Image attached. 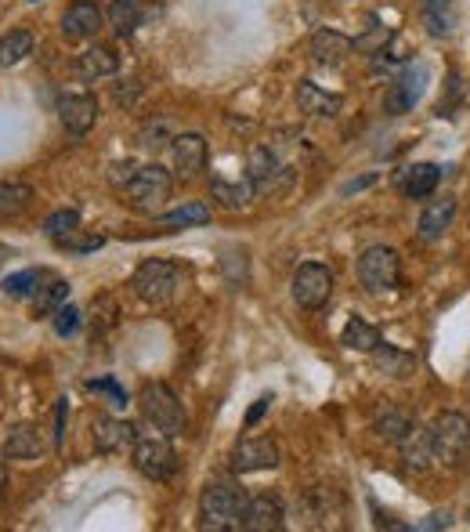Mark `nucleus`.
Returning a JSON list of instances; mask_svg holds the SVG:
<instances>
[{
	"label": "nucleus",
	"instance_id": "f257e3e1",
	"mask_svg": "<svg viewBox=\"0 0 470 532\" xmlns=\"http://www.w3.org/2000/svg\"><path fill=\"white\" fill-rule=\"evenodd\" d=\"M250 496L235 482H210L199 496V529L232 532L243 529V514Z\"/></svg>",
	"mask_w": 470,
	"mask_h": 532
},
{
	"label": "nucleus",
	"instance_id": "f03ea898",
	"mask_svg": "<svg viewBox=\"0 0 470 532\" xmlns=\"http://www.w3.org/2000/svg\"><path fill=\"white\" fill-rule=\"evenodd\" d=\"M138 406H141V417L149 420L156 431H163V435L178 438L188 431L185 406H181V399L174 395V388L163 384V380H149V384H141Z\"/></svg>",
	"mask_w": 470,
	"mask_h": 532
},
{
	"label": "nucleus",
	"instance_id": "7ed1b4c3",
	"mask_svg": "<svg viewBox=\"0 0 470 532\" xmlns=\"http://www.w3.org/2000/svg\"><path fill=\"white\" fill-rule=\"evenodd\" d=\"M170 192H174V174L163 171L160 163H138L120 196L141 214H160L163 203L170 200Z\"/></svg>",
	"mask_w": 470,
	"mask_h": 532
},
{
	"label": "nucleus",
	"instance_id": "20e7f679",
	"mask_svg": "<svg viewBox=\"0 0 470 532\" xmlns=\"http://www.w3.org/2000/svg\"><path fill=\"white\" fill-rule=\"evenodd\" d=\"M131 460H134V471L141 478H149V482H170L174 471H178V453L170 446V435H141L134 438V449H131Z\"/></svg>",
	"mask_w": 470,
	"mask_h": 532
},
{
	"label": "nucleus",
	"instance_id": "39448f33",
	"mask_svg": "<svg viewBox=\"0 0 470 532\" xmlns=\"http://www.w3.org/2000/svg\"><path fill=\"white\" fill-rule=\"evenodd\" d=\"M178 283H181V268L174 261H167V257L141 261L131 276V290L145 304H167L174 297V290H178Z\"/></svg>",
	"mask_w": 470,
	"mask_h": 532
},
{
	"label": "nucleus",
	"instance_id": "423d86ee",
	"mask_svg": "<svg viewBox=\"0 0 470 532\" xmlns=\"http://www.w3.org/2000/svg\"><path fill=\"white\" fill-rule=\"evenodd\" d=\"M358 283L366 286L369 294H387V290H398L402 283V257L395 247H366L358 257Z\"/></svg>",
	"mask_w": 470,
	"mask_h": 532
},
{
	"label": "nucleus",
	"instance_id": "0eeeda50",
	"mask_svg": "<svg viewBox=\"0 0 470 532\" xmlns=\"http://www.w3.org/2000/svg\"><path fill=\"white\" fill-rule=\"evenodd\" d=\"M246 178L254 185L257 196H279L297 181V171L286 167V163L275 156V149L268 145H254L250 156H246Z\"/></svg>",
	"mask_w": 470,
	"mask_h": 532
},
{
	"label": "nucleus",
	"instance_id": "6e6552de",
	"mask_svg": "<svg viewBox=\"0 0 470 532\" xmlns=\"http://www.w3.org/2000/svg\"><path fill=\"white\" fill-rule=\"evenodd\" d=\"M431 442H434V460L438 464H460L470 449V420L463 413H442L431 424Z\"/></svg>",
	"mask_w": 470,
	"mask_h": 532
},
{
	"label": "nucleus",
	"instance_id": "1a4fd4ad",
	"mask_svg": "<svg viewBox=\"0 0 470 532\" xmlns=\"http://www.w3.org/2000/svg\"><path fill=\"white\" fill-rule=\"evenodd\" d=\"M290 294L304 312H319V308H326L329 297H333V272L326 265H319V261H304L293 272Z\"/></svg>",
	"mask_w": 470,
	"mask_h": 532
},
{
	"label": "nucleus",
	"instance_id": "9d476101",
	"mask_svg": "<svg viewBox=\"0 0 470 532\" xmlns=\"http://www.w3.org/2000/svg\"><path fill=\"white\" fill-rule=\"evenodd\" d=\"M427 80H431L427 66H405L402 73H398L395 80H391V87H387L384 109H387L391 116L413 113L416 102H420L423 91H427Z\"/></svg>",
	"mask_w": 470,
	"mask_h": 532
},
{
	"label": "nucleus",
	"instance_id": "9b49d317",
	"mask_svg": "<svg viewBox=\"0 0 470 532\" xmlns=\"http://www.w3.org/2000/svg\"><path fill=\"white\" fill-rule=\"evenodd\" d=\"M170 160H174V178L178 181H196L207 167V138L196 131H181L170 142Z\"/></svg>",
	"mask_w": 470,
	"mask_h": 532
},
{
	"label": "nucleus",
	"instance_id": "f8f14e48",
	"mask_svg": "<svg viewBox=\"0 0 470 532\" xmlns=\"http://www.w3.org/2000/svg\"><path fill=\"white\" fill-rule=\"evenodd\" d=\"M282 453H279V442L268 435L261 438H243L239 446L232 449V471L235 475H257V471H272L279 467Z\"/></svg>",
	"mask_w": 470,
	"mask_h": 532
},
{
	"label": "nucleus",
	"instance_id": "ddd939ff",
	"mask_svg": "<svg viewBox=\"0 0 470 532\" xmlns=\"http://www.w3.org/2000/svg\"><path fill=\"white\" fill-rule=\"evenodd\" d=\"M134 438H138V428L127 424V420H116V417L91 420V442L102 456L127 453V449H134Z\"/></svg>",
	"mask_w": 470,
	"mask_h": 532
},
{
	"label": "nucleus",
	"instance_id": "4468645a",
	"mask_svg": "<svg viewBox=\"0 0 470 532\" xmlns=\"http://www.w3.org/2000/svg\"><path fill=\"white\" fill-rule=\"evenodd\" d=\"M286 525V507L279 493H257L246 500L243 529L250 532H279Z\"/></svg>",
	"mask_w": 470,
	"mask_h": 532
},
{
	"label": "nucleus",
	"instance_id": "2eb2a0df",
	"mask_svg": "<svg viewBox=\"0 0 470 532\" xmlns=\"http://www.w3.org/2000/svg\"><path fill=\"white\" fill-rule=\"evenodd\" d=\"M308 55L315 66H344L351 55H355V40L337 33V29H319V33H311L308 40Z\"/></svg>",
	"mask_w": 470,
	"mask_h": 532
},
{
	"label": "nucleus",
	"instance_id": "dca6fc26",
	"mask_svg": "<svg viewBox=\"0 0 470 532\" xmlns=\"http://www.w3.org/2000/svg\"><path fill=\"white\" fill-rule=\"evenodd\" d=\"M58 120L73 138H84L98 124V102L91 95H62L58 98Z\"/></svg>",
	"mask_w": 470,
	"mask_h": 532
},
{
	"label": "nucleus",
	"instance_id": "f3484780",
	"mask_svg": "<svg viewBox=\"0 0 470 532\" xmlns=\"http://www.w3.org/2000/svg\"><path fill=\"white\" fill-rule=\"evenodd\" d=\"M102 22H105V15L94 0H73V4L66 8V15H62V37L87 40L102 29Z\"/></svg>",
	"mask_w": 470,
	"mask_h": 532
},
{
	"label": "nucleus",
	"instance_id": "a211bd4d",
	"mask_svg": "<svg viewBox=\"0 0 470 532\" xmlns=\"http://www.w3.org/2000/svg\"><path fill=\"white\" fill-rule=\"evenodd\" d=\"M340 105L344 98L333 95V91H322L319 84H311V80H301L297 84V109L304 116H315V120H333L340 113Z\"/></svg>",
	"mask_w": 470,
	"mask_h": 532
},
{
	"label": "nucleus",
	"instance_id": "6ab92c4d",
	"mask_svg": "<svg viewBox=\"0 0 470 532\" xmlns=\"http://www.w3.org/2000/svg\"><path fill=\"white\" fill-rule=\"evenodd\" d=\"M438 181H442V167H434V163H413V167H405L398 174V192H402L405 200H427V196H434Z\"/></svg>",
	"mask_w": 470,
	"mask_h": 532
},
{
	"label": "nucleus",
	"instance_id": "aec40b11",
	"mask_svg": "<svg viewBox=\"0 0 470 532\" xmlns=\"http://www.w3.org/2000/svg\"><path fill=\"white\" fill-rule=\"evenodd\" d=\"M398 453H402L405 467L413 471V475H420V471H427V467L434 464V442H431V428H420V424H413L409 428V435L398 442Z\"/></svg>",
	"mask_w": 470,
	"mask_h": 532
},
{
	"label": "nucleus",
	"instance_id": "412c9836",
	"mask_svg": "<svg viewBox=\"0 0 470 532\" xmlns=\"http://www.w3.org/2000/svg\"><path fill=\"white\" fill-rule=\"evenodd\" d=\"M452 221H456V200H449V196H442V200H431L427 207H423L420 221H416V228H420V239H423V243L442 239L445 232L452 228Z\"/></svg>",
	"mask_w": 470,
	"mask_h": 532
},
{
	"label": "nucleus",
	"instance_id": "4be33fe9",
	"mask_svg": "<svg viewBox=\"0 0 470 532\" xmlns=\"http://www.w3.org/2000/svg\"><path fill=\"white\" fill-rule=\"evenodd\" d=\"M369 359H373V370L380 373V377H391V380H405L413 377L416 370V355L402 352V348H395V344H376L373 352H369Z\"/></svg>",
	"mask_w": 470,
	"mask_h": 532
},
{
	"label": "nucleus",
	"instance_id": "5701e85b",
	"mask_svg": "<svg viewBox=\"0 0 470 532\" xmlns=\"http://www.w3.org/2000/svg\"><path fill=\"white\" fill-rule=\"evenodd\" d=\"M44 435L37 424H15L4 438V460H40Z\"/></svg>",
	"mask_w": 470,
	"mask_h": 532
},
{
	"label": "nucleus",
	"instance_id": "b1692460",
	"mask_svg": "<svg viewBox=\"0 0 470 532\" xmlns=\"http://www.w3.org/2000/svg\"><path fill=\"white\" fill-rule=\"evenodd\" d=\"M254 196H257V192H254V185H250V178H246V181L210 178V200H214L217 207H225V210H246Z\"/></svg>",
	"mask_w": 470,
	"mask_h": 532
},
{
	"label": "nucleus",
	"instance_id": "393cba45",
	"mask_svg": "<svg viewBox=\"0 0 470 532\" xmlns=\"http://www.w3.org/2000/svg\"><path fill=\"white\" fill-rule=\"evenodd\" d=\"M116 69H120V58L109 48H98V44L76 55V73L84 76V80H105V76H113Z\"/></svg>",
	"mask_w": 470,
	"mask_h": 532
},
{
	"label": "nucleus",
	"instance_id": "a878e982",
	"mask_svg": "<svg viewBox=\"0 0 470 532\" xmlns=\"http://www.w3.org/2000/svg\"><path fill=\"white\" fill-rule=\"evenodd\" d=\"M47 283H51V272H47V268H22V272L4 276L0 290L8 297H37Z\"/></svg>",
	"mask_w": 470,
	"mask_h": 532
},
{
	"label": "nucleus",
	"instance_id": "bb28decb",
	"mask_svg": "<svg viewBox=\"0 0 470 532\" xmlns=\"http://www.w3.org/2000/svg\"><path fill=\"white\" fill-rule=\"evenodd\" d=\"M33 207V189L19 181H0V221H19Z\"/></svg>",
	"mask_w": 470,
	"mask_h": 532
},
{
	"label": "nucleus",
	"instance_id": "cd10ccee",
	"mask_svg": "<svg viewBox=\"0 0 470 532\" xmlns=\"http://www.w3.org/2000/svg\"><path fill=\"white\" fill-rule=\"evenodd\" d=\"M105 19L116 29V37H131L134 29L141 26V0H113Z\"/></svg>",
	"mask_w": 470,
	"mask_h": 532
},
{
	"label": "nucleus",
	"instance_id": "c85d7f7f",
	"mask_svg": "<svg viewBox=\"0 0 470 532\" xmlns=\"http://www.w3.org/2000/svg\"><path fill=\"white\" fill-rule=\"evenodd\" d=\"M340 344H344V348H351V352H373L376 344H380V330L355 315V319H348V323H344Z\"/></svg>",
	"mask_w": 470,
	"mask_h": 532
},
{
	"label": "nucleus",
	"instance_id": "c756f323",
	"mask_svg": "<svg viewBox=\"0 0 470 532\" xmlns=\"http://www.w3.org/2000/svg\"><path fill=\"white\" fill-rule=\"evenodd\" d=\"M423 22L431 29V37H449L452 26H456L452 0H423Z\"/></svg>",
	"mask_w": 470,
	"mask_h": 532
},
{
	"label": "nucleus",
	"instance_id": "7c9ffc66",
	"mask_svg": "<svg viewBox=\"0 0 470 532\" xmlns=\"http://www.w3.org/2000/svg\"><path fill=\"white\" fill-rule=\"evenodd\" d=\"M26 55H33V33L29 29H11L8 37H0V69L19 66Z\"/></svg>",
	"mask_w": 470,
	"mask_h": 532
},
{
	"label": "nucleus",
	"instance_id": "2f4dec72",
	"mask_svg": "<svg viewBox=\"0 0 470 532\" xmlns=\"http://www.w3.org/2000/svg\"><path fill=\"white\" fill-rule=\"evenodd\" d=\"M416 420L413 417H405V413H398V409H387V413H380V417L373 420V431L384 442H391V446H398L405 435H409V428H413Z\"/></svg>",
	"mask_w": 470,
	"mask_h": 532
},
{
	"label": "nucleus",
	"instance_id": "473e14b6",
	"mask_svg": "<svg viewBox=\"0 0 470 532\" xmlns=\"http://www.w3.org/2000/svg\"><path fill=\"white\" fill-rule=\"evenodd\" d=\"M66 301H69V283L66 279H51V283L33 297V308H37L40 319H51V315H55Z\"/></svg>",
	"mask_w": 470,
	"mask_h": 532
},
{
	"label": "nucleus",
	"instance_id": "72a5a7b5",
	"mask_svg": "<svg viewBox=\"0 0 470 532\" xmlns=\"http://www.w3.org/2000/svg\"><path fill=\"white\" fill-rule=\"evenodd\" d=\"M76 232H80V214H76V210H55V214L44 221V236L55 239L58 247H62L66 239H73Z\"/></svg>",
	"mask_w": 470,
	"mask_h": 532
},
{
	"label": "nucleus",
	"instance_id": "f704fd0d",
	"mask_svg": "<svg viewBox=\"0 0 470 532\" xmlns=\"http://www.w3.org/2000/svg\"><path fill=\"white\" fill-rule=\"evenodd\" d=\"M160 221L163 225H174V228H192V225H207L210 221V207L207 203H185V207H178V210H170V214H160Z\"/></svg>",
	"mask_w": 470,
	"mask_h": 532
},
{
	"label": "nucleus",
	"instance_id": "c9c22d12",
	"mask_svg": "<svg viewBox=\"0 0 470 532\" xmlns=\"http://www.w3.org/2000/svg\"><path fill=\"white\" fill-rule=\"evenodd\" d=\"M174 142V134H170V124L167 120H160V124H145L138 131V145L141 149H160V145Z\"/></svg>",
	"mask_w": 470,
	"mask_h": 532
},
{
	"label": "nucleus",
	"instance_id": "e433bc0d",
	"mask_svg": "<svg viewBox=\"0 0 470 532\" xmlns=\"http://www.w3.org/2000/svg\"><path fill=\"white\" fill-rule=\"evenodd\" d=\"M51 319H55V333H58V337H73L76 326H80V312H76L73 304H62V308H58Z\"/></svg>",
	"mask_w": 470,
	"mask_h": 532
},
{
	"label": "nucleus",
	"instance_id": "4c0bfd02",
	"mask_svg": "<svg viewBox=\"0 0 470 532\" xmlns=\"http://www.w3.org/2000/svg\"><path fill=\"white\" fill-rule=\"evenodd\" d=\"M87 391H98V395H109L113 406H127V391L116 384V380H87Z\"/></svg>",
	"mask_w": 470,
	"mask_h": 532
},
{
	"label": "nucleus",
	"instance_id": "58836bf2",
	"mask_svg": "<svg viewBox=\"0 0 470 532\" xmlns=\"http://www.w3.org/2000/svg\"><path fill=\"white\" fill-rule=\"evenodd\" d=\"M134 167H138V163H131V160L113 163V167H109V185H113L116 192H123V185H127V181H131Z\"/></svg>",
	"mask_w": 470,
	"mask_h": 532
},
{
	"label": "nucleus",
	"instance_id": "ea45409f",
	"mask_svg": "<svg viewBox=\"0 0 470 532\" xmlns=\"http://www.w3.org/2000/svg\"><path fill=\"white\" fill-rule=\"evenodd\" d=\"M66 420H69V406H66V399H58V406H55V449L66 446Z\"/></svg>",
	"mask_w": 470,
	"mask_h": 532
},
{
	"label": "nucleus",
	"instance_id": "a19ab883",
	"mask_svg": "<svg viewBox=\"0 0 470 532\" xmlns=\"http://www.w3.org/2000/svg\"><path fill=\"white\" fill-rule=\"evenodd\" d=\"M138 95H141V84H138V80H123V84L113 91V98H116L120 105H134V102H138Z\"/></svg>",
	"mask_w": 470,
	"mask_h": 532
},
{
	"label": "nucleus",
	"instance_id": "79ce46f5",
	"mask_svg": "<svg viewBox=\"0 0 470 532\" xmlns=\"http://www.w3.org/2000/svg\"><path fill=\"white\" fill-rule=\"evenodd\" d=\"M268 409H272V395H261V399L254 402V409L246 413V428H257V424H261V417H264V413H268Z\"/></svg>",
	"mask_w": 470,
	"mask_h": 532
},
{
	"label": "nucleus",
	"instance_id": "37998d69",
	"mask_svg": "<svg viewBox=\"0 0 470 532\" xmlns=\"http://www.w3.org/2000/svg\"><path fill=\"white\" fill-rule=\"evenodd\" d=\"M4 257H8V247H0V265H4Z\"/></svg>",
	"mask_w": 470,
	"mask_h": 532
}]
</instances>
